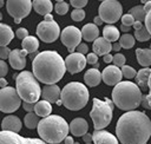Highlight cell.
Returning <instances> with one entry per match:
<instances>
[{"mask_svg":"<svg viewBox=\"0 0 151 144\" xmlns=\"http://www.w3.org/2000/svg\"><path fill=\"white\" fill-rule=\"evenodd\" d=\"M116 133L122 144H146L151 136V120L142 111H127L119 117Z\"/></svg>","mask_w":151,"mask_h":144,"instance_id":"obj_1","label":"cell"},{"mask_svg":"<svg viewBox=\"0 0 151 144\" xmlns=\"http://www.w3.org/2000/svg\"><path fill=\"white\" fill-rule=\"evenodd\" d=\"M32 68L39 81L46 85H54L65 74L66 64L55 51H42L33 59Z\"/></svg>","mask_w":151,"mask_h":144,"instance_id":"obj_2","label":"cell"},{"mask_svg":"<svg viewBox=\"0 0 151 144\" xmlns=\"http://www.w3.org/2000/svg\"><path fill=\"white\" fill-rule=\"evenodd\" d=\"M70 132V125L66 120L57 114L42 118L38 125V133L42 140L50 144L61 143Z\"/></svg>","mask_w":151,"mask_h":144,"instance_id":"obj_3","label":"cell"},{"mask_svg":"<svg viewBox=\"0 0 151 144\" xmlns=\"http://www.w3.org/2000/svg\"><path fill=\"white\" fill-rule=\"evenodd\" d=\"M142 92L137 84L132 81H120L113 87L112 102L124 111H133L142 104Z\"/></svg>","mask_w":151,"mask_h":144,"instance_id":"obj_4","label":"cell"},{"mask_svg":"<svg viewBox=\"0 0 151 144\" xmlns=\"http://www.w3.org/2000/svg\"><path fill=\"white\" fill-rule=\"evenodd\" d=\"M60 99L66 109L78 111L86 106L88 102V90L79 81H71L61 90Z\"/></svg>","mask_w":151,"mask_h":144,"instance_id":"obj_5","label":"cell"},{"mask_svg":"<svg viewBox=\"0 0 151 144\" xmlns=\"http://www.w3.org/2000/svg\"><path fill=\"white\" fill-rule=\"evenodd\" d=\"M15 76V89L20 98L26 103L35 104L39 102L42 90L39 86L38 79L29 71H22Z\"/></svg>","mask_w":151,"mask_h":144,"instance_id":"obj_6","label":"cell"},{"mask_svg":"<svg viewBox=\"0 0 151 144\" xmlns=\"http://www.w3.org/2000/svg\"><path fill=\"white\" fill-rule=\"evenodd\" d=\"M113 114V102L109 98L100 100L98 98L93 99L92 109L90 112V117L93 122L94 130H103L106 127L112 119Z\"/></svg>","mask_w":151,"mask_h":144,"instance_id":"obj_7","label":"cell"},{"mask_svg":"<svg viewBox=\"0 0 151 144\" xmlns=\"http://www.w3.org/2000/svg\"><path fill=\"white\" fill-rule=\"evenodd\" d=\"M21 98L17 89L7 86L0 90V110L4 113H12L19 109L21 105Z\"/></svg>","mask_w":151,"mask_h":144,"instance_id":"obj_8","label":"cell"},{"mask_svg":"<svg viewBox=\"0 0 151 144\" xmlns=\"http://www.w3.org/2000/svg\"><path fill=\"white\" fill-rule=\"evenodd\" d=\"M99 17L103 21L110 24L117 22L122 19L123 7L119 1L117 0H105L99 5Z\"/></svg>","mask_w":151,"mask_h":144,"instance_id":"obj_9","label":"cell"},{"mask_svg":"<svg viewBox=\"0 0 151 144\" xmlns=\"http://www.w3.org/2000/svg\"><path fill=\"white\" fill-rule=\"evenodd\" d=\"M33 7V2L29 0H7L6 9L7 13L13 17L14 22L19 24L22 18L27 17Z\"/></svg>","mask_w":151,"mask_h":144,"instance_id":"obj_10","label":"cell"},{"mask_svg":"<svg viewBox=\"0 0 151 144\" xmlns=\"http://www.w3.org/2000/svg\"><path fill=\"white\" fill-rule=\"evenodd\" d=\"M37 34L44 42H53L55 41L60 33V27L57 21H41L37 26Z\"/></svg>","mask_w":151,"mask_h":144,"instance_id":"obj_11","label":"cell"},{"mask_svg":"<svg viewBox=\"0 0 151 144\" xmlns=\"http://www.w3.org/2000/svg\"><path fill=\"white\" fill-rule=\"evenodd\" d=\"M83 35H81V31L76 27V26H67L63 30L61 34H60V39L61 42L68 48L70 53H74L76 47H78L81 42Z\"/></svg>","mask_w":151,"mask_h":144,"instance_id":"obj_12","label":"cell"},{"mask_svg":"<svg viewBox=\"0 0 151 144\" xmlns=\"http://www.w3.org/2000/svg\"><path fill=\"white\" fill-rule=\"evenodd\" d=\"M0 144H47V143L39 138L22 137L17 132L1 131L0 132Z\"/></svg>","mask_w":151,"mask_h":144,"instance_id":"obj_13","label":"cell"},{"mask_svg":"<svg viewBox=\"0 0 151 144\" xmlns=\"http://www.w3.org/2000/svg\"><path fill=\"white\" fill-rule=\"evenodd\" d=\"M86 63H87L86 57L84 54H81V53H78V52L70 53L66 57V60H65L66 70L71 74H74V73H78V72L83 71L85 65H86Z\"/></svg>","mask_w":151,"mask_h":144,"instance_id":"obj_14","label":"cell"},{"mask_svg":"<svg viewBox=\"0 0 151 144\" xmlns=\"http://www.w3.org/2000/svg\"><path fill=\"white\" fill-rule=\"evenodd\" d=\"M101 77H103V80L106 85H114L116 86L122 81L123 72H122V68H119L118 66L109 65L101 72Z\"/></svg>","mask_w":151,"mask_h":144,"instance_id":"obj_15","label":"cell"},{"mask_svg":"<svg viewBox=\"0 0 151 144\" xmlns=\"http://www.w3.org/2000/svg\"><path fill=\"white\" fill-rule=\"evenodd\" d=\"M28 53L25 50H19V48L13 50L8 57L9 65L14 70H22L26 66V55Z\"/></svg>","mask_w":151,"mask_h":144,"instance_id":"obj_16","label":"cell"},{"mask_svg":"<svg viewBox=\"0 0 151 144\" xmlns=\"http://www.w3.org/2000/svg\"><path fill=\"white\" fill-rule=\"evenodd\" d=\"M92 136L94 144H119L118 138L105 130H94Z\"/></svg>","mask_w":151,"mask_h":144,"instance_id":"obj_17","label":"cell"},{"mask_svg":"<svg viewBox=\"0 0 151 144\" xmlns=\"http://www.w3.org/2000/svg\"><path fill=\"white\" fill-rule=\"evenodd\" d=\"M88 131V124L84 118H74L70 123V132L76 137H83Z\"/></svg>","mask_w":151,"mask_h":144,"instance_id":"obj_18","label":"cell"},{"mask_svg":"<svg viewBox=\"0 0 151 144\" xmlns=\"http://www.w3.org/2000/svg\"><path fill=\"white\" fill-rule=\"evenodd\" d=\"M42 100H47L50 103H57L60 100L61 97V91L58 85H45L41 92Z\"/></svg>","mask_w":151,"mask_h":144,"instance_id":"obj_19","label":"cell"},{"mask_svg":"<svg viewBox=\"0 0 151 144\" xmlns=\"http://www.w3.org/2000/svg\"><path fill=\"white\" fill-rule=\"evenodd\" d=\"M21 125L22 124H21V120H20L19 117L9 114V116H7L2 119L1 129H2V131H12V132L18 133L21 129Z\"/></svg>","mask_w":151,"mask_h":144,"instance_id":"obj_20","label":"cell"},{"mask_svg":"<svg viewBox=\"0 0 151 144\" xmlns=\"http://www.w3.org/2000/svg\"><path fill=\"white\" fill-rule=\"evenodd\" d=\"M93 52L98 55H105V54H109L110 51L112 50V44L110 41H107L104 37L103 38H98L94 42H93Z\"/></svg>","mask_w":151,"mask_h":144,"instance_id":"obj_21","label":"cell"},{"mask_svg":"<svg viewBox=\"0 0 151 144\" xmlns=\"http://www.w3.org/2000/svg\"><path fill=\"white\" fill-rule=\"evenodd\" d=\"M101 79H103L101 72L98 68H90V70H87L85 72V76H84L85 84L91 86V87H94V86L99 85Z\"/></svg>","mask_w":151,"mask_h":144,"instance_id":"obj_22","label":"cell"},{"mask_svg":"<svg viewBox=\"0 0 151 144\" xmlns=\"http://www.w3.org/2000/svg\"><path fill=\"white\" fill-rule=\"evenodd\" d=\"M81 35L86 41H96L99 38V30L98 26L94 24H86L81 28Z\"/></svg>","mask_w":151,"mask_h":144,"instance_id":"obj_23","label":"cell"},{"mask_svg":"<svg viewBox=\"0 0 151 144\" xmlns=\"http://www.w3.org/2000/svg\"><path fill=\"white\" fill-rule=\"evenodd\" d=\"M33 9L40 14V15H47L51 14V11L53 9V5L50 0H34L33 1Z\"/></svg>","mask_w":151,"mask_h":144,"instance_id":"obj_24","label":"cell"},{"mask_svg":"<svg viewBox=\"0 0 151 144\" xmlns=\"http://www.w3.org/2000/svg\"><path fill=\"white\" fill-rule=\"evenodd\" d=\"M150 74H151V68H149V67L140 68V70L137 72V76H136V84L139 86V89L145 90V89L149 87Z\"/></svg>","mask_w":151,"mask_h":144,"instance_id":"obj_25","label":"cell"},{"mask_svg":"<svg viewBox=\"0 0 151 144\" xmlns=\"http://www.w3.org/2000/svg\"><path fill=\"white\" fill-rule=\"evenodd\" d=\"M51 112H52V106H51L50 102H47V100H39L38 103H35L34 113L38 117L46 118V117L51 116Z\"/></svg>","mask_w":151,"mask_h":144,"instance_id":"obj_26","label":"cell"},{"mask_svg":"<svg viewBox=\"0 0 151 144\" xmlns=\"http://www.w3.org/2000/svg\"><path fill=\"white\" fill-rule=\"evenodd\" d=\"M13 38H14V33L12 28L6 24H0V45L7 46Z\"/></svg>","mask_w":151,"mask_h":144,"instance_id":"obj_27","label":"cell"},{"mask_svg":"<svg viewBox=\"0 0 151 144\" xmlns=\"http://www.w3.org/2000/svg\"><path fill=\"white\" fill-rule=\"evenodd\" d=\"M136 57L142 66H150L151 65V50L150 48H137L136 50Z\"/></svg>","mask_w":151,"mask_h":144,"instance_id":"obj_28","label":"cell"},{"mask_svg":"<svg viewBox=\"0 0 151 144\" xmlns=\"http://www.w3.org/2000/svg\"><path fill=\"white\" fill-rule=\"evenodd\" d=\"M21 46H22V50H25L28 54H31V53H34L39 48V40H38V38L29 35L22 40Z\"/></svg>","mask_w":151,"mask_h":144,"instance_id":"obj_29","label":"cell"},{"mask_svg":"<svg viewBox=\"0 0 151 144\" xmlns=\"http://www.w3.org/2000/svg\"><path fill=\"white\" fill-rule=\"evenodd\" d=\"M103 37L110 42H116V40L120 39L119 30L113 25H106L103 30Z\"/></svg>","mask_w":151,"mask_h":144,"instance_id":"obj_30","label":"cell"},{"mask_svg":"<svg viewBox=\"0 0 151 144\" xmlns=\"http://www.w3.org/2000/svg\"><path fill=\"white\" fill-rule=\"evenodd\" d=\"M24 123L27 129H35V127H38L40 120L34 112H27L24 118Z\"/></svg>","mask_w":151,"mask_h":144,"instance_id":"obj_31","label":"cell"},{"mask_svg":"<svg viewBox=\"0 0 151 144\" xmlns=\"http://www.w3.org/2000/svg\"><path fill=\"white\" fill-rule=\"evenodd\" d=\"M129 13L131 14V15H133V18L136 19V21H140V22H143V21H145V18H146V12H145V9H144V6H134V7H132L130 11H129Z\"/></svg>","mask_w":151,"mask_h":144,"instance_id":"obj_32","label":"cell"},{"mask_svg":"<svg viewBox=\"0 0 151 144\" xmlns=\"http://www.w3.org/2000/svg\"><path fill=\"white\" fill-rule=\"evenodd\" d=\"M134 40H136L134 35H131V34H129V33H125V34H123V35L120 37L119 44H120V46H122L123 48L129 50V48H131V47L134 45Z\"/></svg>","mask_w":151,"mask_h":144,"instance_id":"obj_33","label":"cell"},{"mask_svg":"<svg viewBox=\"0 0 151 144\" xmlns=\"http://www.w3.org/2000/svg\"><path fill=\"white\" fill-rule=\"evenodd\" d=\"M134 38L138 41H147L151 38V34H150V32L147 31L146 27H142L140 30L134 31Z\"/></svg>","mask_w":151,"mask_h":144,"instance_id":"obj_34","label":"cell"},{"mask_svg":"<svg viewBox=\"0 0 151 144\" xmlns=\"http://www.w3.org/2000/svg\"><path fill=\"white\" fill-rule=\"evenodd\" d=\"M54 11L57 12V14L64 15V14H66L67 11H68V4L65 2V1H63V0H59V1H57L55 5H54Z\"/></svg>","mask_w":151,"mask_h":144,"instance_id":"obj_35","label":"cell"},{"mask_svg":"<svg viewBox=\"0 0 151 144\" xmlns=\"http://www.w3.org/2000/svg\"><path fill=\"white\" fill-rule=\"evenodd\" d=\"M142 105H143L144 109L151 110V74H150V79H149V94L143 96Z\"/></svg>","mask_w":151,"mask_h":144,"instance_id":"obj_36","label":"cell"},{"mask_svg":"<svg viewBox=\"0 0 151 144\" xmlns=\"http://www.w3.org/2000/svg\"><path fill=\"white\" fill-rule=\"evenodd\" d=\"M122 72H123V76L127 79H132V78H136L137 76V72L136 70L132 67V66H129V65H124L122 67Z\"/></svg>","mask_w":151,"mask_h":144,"instance_id":"obj_37","label":"cell"},{"mask_svg":"<svg viewBox=\"0 0 151 144\" xmlns=\"http://www.w3.org/2000/svg\"><path fill=\"white\" fill-rule=\"evenodd\" d=\"M71 18L74 21H81L85 18V11L83 8H74L71 13Z\"/></svg>","mask_w":151,"mask_h":144,"instance_id":"obj_38","label":"cell"},{"mask_svg":"<svg viewBox=\"0 0 151 144\" xmlns=\"http://www.w3.org/2000/svg\"><path fill=\"white\" fill-rule=\"evenodd\" d=\"M134 22H136V19H134L133 15H131L130 13L124 14V15L122 17V25H124V26L130 27V26H133Z\"/></svg>","mask_w":151,"mask_h":144,"instance_id":"obj_39","label":"cell"},{"mask_svg":"<svg viewBox=\"0 0 151 144\" xmlns=\"http://www.w3.org/2000/svg\"><path fill=\"white\" fill-rule=\"evenodd\" d=\"M125 55L124 54H120V53H117L116 55H113V64L116 65V66H120V67H123L124 65H125Z\"/></svg>","mask_w":151,"mask_h":144,"instance_id":"obj_40","label":"cell"},{"mask_svg":"<svg viewBox=\"0 0 151 144\" xmlns=\"http://www.w3.org/2000/svg\"><path fill=\"white\" fill-rule=\"evenodd\" d=\"M15 35L19 38V39H26L27 37H29L28 35V31L26 30V28H24V27H21V28H18L17 30V32H15Z\"/></svg>","mask_w":151,"mask_h":144,"instance_id":"obj_41","label":"cell"},{"mask_svg":"<svg viewBox=\"0 0 151 144\" xmlns=\"http://www.w3.org/2000/svg\"><path fill=\"white\" fill-rule=\"evenodd\" d=\"M11 52L12 51H9V48L7 46H1L0 47V58H1V60L7 59L9 57V54H11Z\"/></svg>","mask_w":151,"mask_h":144,"instance_id":"obj_42","label":"cell"},{"mask_svg":"<svg viewBox=\"0 0 151 144\" xmlns=\"http://www.w3.org/2000/svg\"><path fill=\"white\" fill-rule=\"evenodd\" d=\"M86 60H87L88 64H91V65H96V64H98V54H96L94 52L88 53L87 57H86Z\"/></svg>","mask_w":151,"mask_h":144,"instance_id":"obj_43","label":"cell"},{"mask_svg":"<svg viewBox=\"0 0 151 144\" xmlns=\"http://www.w3.org/2000/svg\"><path fill=\"white\" fill-rule=\"evenodd\" d=\"M71 5L74 8H83L87 5V0H71Z\"/></svg>","mask_w":151,"mask_h":144,"instance_id":"obj_44","label":"cell"},{"mask_svg":"<svg viewBox=\"0 0 151 144\" xmlns=\"http://www.w3.org/2000/svg\"><path fill=\"white\" fill-rule=\"evenodd\" d=\"M8 72V66L7 64L5 63V60H1L0 61V74H1V78H4Z\"/></svg>","mask_w":151,"mask_h":144,"instance_id":"obj_45","label":"cell"},{"mask_svg":"<svg viewBox=\"0 0 151 144\" xmlns=\"http://www.w3.org/2000/svg\"><path fill=\"white\" fill-rule=\"evenodd\" d=\"M145 27L147 28V31L151 34V9L146 13V18H145Z\"/></svg>","mask_w":151,"mask_h":144,"instance_id":"obj_46","label":"cell"},{"mask_svg":"<svg viewBox=\"0 0 151 144\" xmlns=\"http://www.w3.org/2000/svg\"><path fill=\"white\" fill-rule=\"evenodd\" d=\"M87 51H88V47H87V45H86L85 42H81V44L77 47V52H78V53H81V54H84V55H85V53H87Z\"/></svg>","mask_w":151,"mask_h":144,"instance_id":"obj_47","label":"cell"},{"mask_svg":"<svg viewBox=\"0 0 151 144\" xmlns=\"http://www.w3.org/2000/svg\"><path fill=\"white\" fill-rule=\"evenodd\" d=\"M34 106L35 104H32V103H26V102L22 103V107L27 112H34Z\"/></svg>","mask_w":151,"mask_h":144,"instance_id":"obj_48","label":"cell"},{"mask_svg":"<svg viewBox=\"0 0 151 144\" xmlns=\"http://www.w3.org/2000/svg\"><path fill=\"white\" fill-rule=\"evenodd\" d=\"M83 142H85V144L86 143H92L93 142V136L90 135V133H86L85 136H83Z\"/></svg>","mask_w":151,"mask_h":144,"instance_id":"obj_49","label":"cell"},{"mask_svg":"<svg viewBox=\"0 0 151 144\" xmlns=\"http://www.w3.org/2000/svg\"><path fill=\"white\" fill-rule=\"evenodd\" d=\"M103 60H104L106 64H110L111 61H113V55H111L110 53H109V54H105V55L103 57Z\"/></svg>","mask_w":151,"mask_h":144,"instance_id":"obj_50","label":"cell"},{"mask_svg":"<svg viewBox=\"0 0 151 144\" xmlns=\"http://www.w3.org/2000/svg\"><path fill=\"white\" fill-rule=\"evenodd\" d=\"M103 22H104V21L101 20V18H100L99 15H98V17H94V18H93V24H94V25H97V26H100V25H101Z\"/></svg>","mask_w":151,"mask_h":144,"instance_id":"obj_51","label":"cell"},{"mask_svg":"<svg viewBox=\"0 0 151 144\" xmlns=\"http://www.w3.org/2000/svg\"><path fill=\"white\" fill-rule=\"evenodd\" d=\"M132 27L134 28V31H137V30H140V28L144 27V26H143V22H140V21H136V22L133 24Z\"/></svg>","mask_w":151,"mask_h":144,"instance_id":"obj_52","label":"cell"},{"mask_svg":"<svg viewBox=\"0 0 151 144\" xmlns=\"http://www.w3.org/2000/svg\"><path fill=\"white\" fill-rule=\"evenodd\" d=\"M65 144H74V140H73V138L72 137H70V136H67L64 140H63Z\"/></svg>","mask_w":151,"mask_h":144,"instance_id":"obj_53","label":"cell"},{"mask_svg":"<svg viewBox=\"0 0 151 144\" xmlns=\"http://www.w3.org/2000/svg\"><path fill=\"white\" fill-rule=\"evenodd\" d=\"M120 48H122V46H120V44H119V42H113V44H112V50H114V51H117V52H118Z\"/></svg>","mask_w":151,"mask_h":144,"instance_id":"obj_54","label":"cell"},{"mask_svg":"<svg viewBox=\"0 0 151 144\" xmlns=\"http://www.w3.org/2000/svg\"><path fill=\"white\" fill-rule=\"evenodd\" d=\"M0 87L1 89H6L7 87V81H6L5 78H1V80H0Z\"/></svg>","mask_w":151,"mask_h":144,"instance_id":"obj_55","label":"cell"},{"mask_svg":"<svg viewBox=\"0 0 151 144\" xmlns=\"http://www.w3.org/2000/svg\"><path fill=\"white\" fill-rule=\"evenodd\" d=\"M144 9H145V12H146V13L151 9V1H146V4L144 5Z\"/></svg>","mask_w":151,"mask_h":144,"instance_id":"obj_56","label":"cell"},{"mask_svg":"<svg viewBox=\"0 0 151 144\" xmlns=\"http://www.w3.org/2000/svg\"><path fill=\"white\" fill-rule=\"evenodd\" d=\"M45 21H53V17H52L51 14L45 15Z\"/></svg>","mask_w":151,"mask_h":144,"instance_id":"obj_57","label":"cell"},{"mask_svg":"<svg viewBox=\"0 0 151 144\" xmlns=\"http://www.w3.org/2000/svg\"><path fill=\"white\" fill-rule=\"evenodd\" d=\"M120 30H122L123 32H129V31H130V27H127V26H124V25H122Z\"/></svg>","mask_w":151,"mask_h":144,"instance_id":"obj_58","label":"cell"},{"mask_svg":"<svg viewBox=\"0 0 151 144\" xmlns=\"http://www.w3.org/2000/svg\"><path fill=\"white\" fill-rule=\"evenodd\" d=\"M59 144H65V143H64V142H61V143H59Z\"/></svg>","mask_w":151,"mask_h":144,"instance_id":"obj_59","label":"cell"},{"mask_svg":"<svg viewBox=\"0 0 151 144\" xmlns=\"http://www.w3.org/2000/svg\"><path fill=\"white\" fill-rule=\"evenodd\" d=\"M74 144H79V143H78V142H74Z\"/></svg>","mask_w":151,"mask_h":144,"instance_id":"obj_60","label":"cell"},{"mask_svg":"<svg viewBox=\"0 0 151 144\" xmlns=\"http://www.w3.org/2000/svg\"><path fill=\"white\" fill-rule=\"evenodd\" d=\"M86 144H92V143H86Z\"/></svg>","mask_w":151,"mask_h":144,"instance_id":"obj_61","label":"cell"},{"mask_svg":"<svg viewBox=\"0 0 151 144\" xmlns=\"http://www.w3.org/2000/svg\"><path fill=\"white\" fill-rule=\"evenodd\" d=\"M150 50H151V44H150Z\"/></svg>","mask_w":151,"mask_h":144,"instance_id":"obj_62","label":"cell"}]
</instances>
